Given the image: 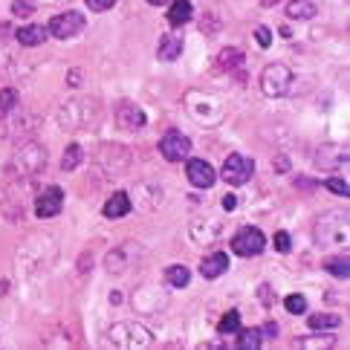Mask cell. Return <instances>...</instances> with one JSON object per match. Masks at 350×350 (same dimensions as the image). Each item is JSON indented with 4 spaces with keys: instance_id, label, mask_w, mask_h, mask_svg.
<instances>
[{
    "instance_id": "obj_23",
    "label": "cell",
    "mask_w": 350,
    "mask_h": 350,
    "mask_svg": "<svg viewBox=\"0 0 350 350\" xmlns=\"http://www.w3.org/2000/svg\"><path fill=\"white\" fill-rule=\"evenodd\" d=\"M18 105H21V96H18L15 87H6V90H0V116H9Z\"/></svg>"
},
{
    "instance_id": "obj_40",
    "label": "cell",
    "mask_w": 350,
    "mask_h": 350,
    "mask_svg": "<svg viewBox=\"0 0 350 350\" xmlns=\"http://www.w3.org/2000/svg\"><path fill=\"white\" fill-rule=\"evenodd\" d=\"M148 3H151V6H165L168 0H148Z\"/></svg>"
},
{
    "instance_id": "obj_32",
    "label": "cell",
    "mask_w": 350,
    "mask_h": 350,
    "mask_svg": "<svg viewBox=\"0 0 350 350\" xmlns=\"http://www.w3.org/2000/svg\"><path fill=\"white\" fill-rule=\"evenodd\" d=\"M324 189H330V191L342 194V197H347V194H350V185H347L345 180H339V177H330V180H324Z\"/></svg>"
},
{
    "instance_id": "obj_30",
    "label": "cell",
    "mask_w": 350,
    "mask_h": 350,
    "mask_svg": "<svg viewBox=\"0 0 350 350\" xmlns=\"http://www.w3.org/2000/svg\"><path fill=\"white\" fill-rule=\"evenodd\" d=\"M35 12V0H12V15L15 18H29Z\"/></svg>"
},
{
    "instance_id": "obj_16",
    "label": "cell",
    "mask_w": 350,
    "mask_h": 350,
    "mask_svg": "<svg viewBox=\"0 0 350 350\" xmlns=\"http://www.w3.org/2000/svg\"><path fill=\"white\" fill-rule=\"evenodd\" d=\"M183 38L180 35H162L159 38V46H157V55L159 61H177L183 55Z\"/></svg>"
},
{
    "instance_id": "obj_41",
    "label": "cell",
    "mask_w": 350,
    "mask_h": 350,
    "mask_svg": "<svg viewBox=\"0 0 350 350\" xmlns=\"http://www.w3.org/2000/svg\"><path fill=\"white\" fill-rule=\"evenodd\" d=\"M38 3H46V6H53V3H64V0H38Z\"/></svg>"
},
{
    "instance_id": "obj_6",
    "label": "cell",
    "mask_w": 350,
    "mask_h": 350,
    "mask_svg": "<svg viewBox=\"0 0 350 350\" xmlns=\"http://www.w3.org/2000/svg\"><path fill=\"white\" fill-rule=\"evenodd\" d=\"M84 27H87V18L81 15V12L70 9V12H64V15H55L53 21H49L46 32L53 35V38L67 41V38H76V35H81V32H84Z\"/></svg>"
},
{
    "instance_id": "obj_8",
    "label": "cell",
    "mask_w": 350,
    "mask_h": 350,
    "mask_svg": "<svg viewBox=\"0 0 350 350\" xmlns=\"http://www.w3.org/2000/svg\"><path fill=\"white\" fill-rule=\"evenodd\" d=\"M264 246H267V237L255 226H246L232 237V252L241 255V258H255V255L264 252Z\"/></svg>"
},
{
    "instance_id": "obj_39",
    "label": "cell",
    "mask_w": 350,
    "mask_h": 350,
    "mask_svg": "<svg viewBox=\"0 0 350 350\" xmlns=\"http://www.w3.org/2000/svg\"><path fill=\"white\" fill-rule=\"evenodd\" d=\"M79 79H81V72H79V70H76V72H70V84H72V87H79V84H81Z\"/></svg>"
},
{
    "instance_id": "obj_29",
    "label": "cell",
    "mask_w": 350,
    "mask_h": 350,
    "mask_svg": "<svg viewBox=\"0 0 350 350\" xmlns=\"http://www.w3.org/2000/svg\"><path fill=\"white\" fill-rule=\"evenodd\" d=\"M284 307H286V312H293V316H298V312H307V298L304 295H286L284 298Z\"/></svg>"
},
{
    "instance_id": "obj_15",
    "label": "cell",
    "mask_w": 350,
    "mask_h": 350,
    "mask_svg": "<svg viewBox=\"0 0 350 350\" xmlns=\"http://www.w3.org/2000/svg\"><path fill=\"white\" fill-rule=\"evenodd\" d=\"M316 162H319L321 168H327V171H333V168H342V165H347V151H345V148H339V145L321 148L319 157H316Z\"/></svg>"
},
{
    "instance_id": "obj_42",
    "label": "cell",
    "mask_w": 350,
    "mask_h": 350,
    "mask_svg": "<svg viewBox=\"0 0 350 350\" xmlns=\"http://www.w3.org/2000/svg\"><path fill=\"white\" fill-rule=\"evenodd\" d=\"M3 61H6V53H3V49H0V67H3Z\"/></svg>"
},
{
    "instance_id": "obj_28",
    "label": "cell",
    "mask_w": 350,
    "mask_h": 350,
    "mask_svg": "<svg viewBox=\"0 0 350 350\" xmlns=\"http://www.w3.org/2000/svg\"><path fill=\"white\" fill-rule=\"evenodd\" d=\"M124 249H128V246H122V249H116V252L107 255V269H110V272H124V269H128V258H124Z\"/></svg>"
},
{
    "instance_id": "obj_22",
    "label": "cell",
    "mask_w": 350,
    "mask_h": 350,
    "mask_svg": "<svg viewBox=\"0 0 350 350\" xmlns=\"http://www.w3.org/2000/svg\"><path fill=\"white\" fill-rule=\"evenodd\" d=\"M81 159H84L81 145H67L64 157H61V168H64V171H76L81 165Z\"/></svg>"
},
{
    "instance_id": "obj_25",
    "label": "cell",
    "mask_w": 350,
    "mask_h": 350,
    "mask_svg": "<svg viewBox=\"0 0 350 350\" xmlns=\"http://www.w3.org/2000/svg\"><path fill=\"white\" fill-rule=\"evenodd\" d=\"M241 336H237V347L241 350H255V347H260V333H258V327H249V330H237Z\"/></svg>"
},
{
    "instance_id": "obj_20",
    "label": "cell",
    "mask_w": 350,
    "mask_h": 350,
    "mask_svg": "<svg viewBox=\"0 0 350 350\" xmlns=\"http://www.w3.org/2000/svg\"><path fill=\"white\" fill-rule=\"evenodd\" d=\"M307 324L312 330H336L342 324V316H336V312H312Z\"/></svg>"
},
{
    "instance_id": "obj_11",
    "label": "cell",
    "mask_w": 350,
    "mask_h": 350,
    "mask_svg": "<svg viewBox=\"0 0 350 350\" xmlns=\"http://www.w3.org/2000/svg\"><path fill=\"white\" fill-rule=\"evenodd\" d=\"M61 208H64V191H61L58 185H49V189L38 197V203H35V215L41 220H46V217H55Z\"/></svg>"
},
{
    "instance_id": "obj_38",
    "label": "cell",
    "mask_w": 350,
    "mask_h": 350,
    "mask_svg": "<svg viewBox=\"0 0 350 350\" xmlns=\"http://www.w3.org/2000/svg\"><path fill=\"white\" fill-rule=\"evenodd\" d=\"M260 298H264V304H272V293H269V286H267V284L260 286Z\"/></svg>"
},
{
    "instance_id": "obj_18",
    "label": "cell",
    "mask_w": 350,
    "mask_h": 350,
    "mask_svg": "<svg viewBox=\"0 0 350 350\" xmlns=\"http://www.w3.org/2000/svg\"><path fill=\"white\" fill-rule=\"evenodd\" d=\"M194 15V6H191V0H174L171 9H168V23L171 27H183V23H189Z\"/></svg>"
},
{
    "instance_id": "obj_2",
    "label": "cell",
    "mask_w": 350,
    "mask_h": 350,
    "mask_svg": "<svg viewBox=\"0 0 350 350\" xmlns=\"http://www.w3.org/2000/svg\"><path fill=\"white\" fill-rule=\"evenodd\" d=\"M316 243L319 246H347V215L345 211H327L316 220Z\"/></svg>"
},
{
    "instance_id": "obj_12",
    "label": "cell",
    "mask_w": 350,
    "mask_h": 350,
    "mask_svg": "<svg viewBox=\"0 0 350 350\" xmlns=\"http://www.w3.org/2000/svg\"><path fill=\"white\" fill-rule=\"evenodd\" d=\"M116 124L122 131H142L145 128V113H142V107L139 105H133V102H122L116 107Z\"/></svg>"
},
{
    "instance_id": "obj_3",
    "label": "cell",
    "mask_w": 350,
    "mask_h": 350,
    "mask_svg": "<svg viewBox=\"0 0 350 350\" xmlns=\"http://www.w3.org/2000/svg\"><path fill=\"white\" fill-rule=\"evenodd\" d=\"M96 116H98V107L96 102H87V98H72V102H64L58 107V122L64 131H81Z\"/></svg>"
},
{
    "instance_id": "obj_33",
    "label": "cell",
    "mask_w": 350,
    "mask_h": 350,
    "mask_svg": "<svg viewBox=\"0 0 350 350\" xmlns=\"http://www.w3.org/2000/svg\"><path fill=\"white\" fill-rule=\"evenodd\" d=\"M275 249H278V252H290V249H293L290 234H286V232H275Z\"/></svg>"
},
{
    "instance_id": "obj_19",
    "label": "cell",
    "mask_w": 350,
    "mask_h": 350,
    "mask_svg": "<svg viewBox=\"0 0 350 350\" xmlns=\"http://www.w3.org/2000/svg\"><path fill=\"white\" fill-rule=\"evenodd\" d=\"M46 29L44 27H35V23H32V27H21L18 32H15V38H18V44L21 46H38V44H44L46 41Z\"/></svg>"
},
{
    "instance_id": "obj_7",
    "label": "cell",
    "mask_w": 350,
    "mask_h": 350,
    "mask_svg": "<svg viewBox=\"0 0 350 350\" xmlns=\"http://www.w3.org/2000/svg\"><path fill=\"white\" fill-rule=\"evenodd\" d=\"M252 174H255V162L243 157V154H229L226 162H223V171H220V177L226 180L229 185H246L249 180H252Z\"/></svg>"
},
{
    "instance_id": "obj_10",
    "label": "cell",
    "mask_w": 350,
    "mask_h": 350,
    "mask_svg": "<svg viewBox=\"0 0 350 350\" xmlns=\"http://www.w3.org/2000/svg\"><path fill=\"white\" fill-rule=\"evenodd\" d=\"M185 174H189V183L194 185V189H211V185L217 183V174L206 159H189Z\"/></svg>"
},
{
    "instance_id": "obj_31",
    "label": "cell",
    "mask_w": 350,
    "mask_h": 350,
    "mask_svg": "<svg viewBox=\"0 0 350 350\" xmlns=\"http://www.w3.org/2000/svg\"><path fill=\"white\" fill-rule=\"evenodd\" d=\"M327 272L330 275H336V278H347V258H333V260H327Z\"/></svg>"
},
{
    "instance_id": "obj_9",
    "label": "cell",
    "mask_w": 350,
    "mask_h": 350,
    "mask_svg": "<svg viewBox=\"0 0 350 350\" xmlns=\"http://www.w3.org/2000/svg\"><path fill=\"white\" fill-rule=\"evenodd\" d=\"M159 154L165 157L168 162H183L185 157L191 154V139L185 133H180V131H168L159 139Z\"/></svg>"
},
{
    "instance_id": "obj_4",
    "label": "cell",
    "mask_w": 350,
    "mask_h": 350,
    "mask_svg": "<svg viewBox=\"0 0 350 350\" xmlns=\"http://www.w3.org/2000/svg\"><path fill=\"white\" fill-rule=\"evenodd\" d=\"M46 168V148L38 142H27L18 148V154L12 157V174L18 177H35Z\"/></svg>"
},
{
    "instance_id": "obj_27",
    "label": "cell",
    "mask_w": 350,
    "mask_h": 350,
    "mask_svg": "<svg viewBox=\"0 0 350 350\" xmlns=\"http://www.w3.org/2000/svg\"><path fill=\"white\" fill-rule=\"evenodd\" d=\"M243 64V53H241V49H223V53H220V67L223 70H234V67H241Z\"/></svg>"
},
{
    "instance_id": "obj_5",
    "label": "cell",
    "mask_w": 350,
    "mask_h": 350,
    "mask_svg": "<svg viewBox=\"0 0 350 350\" xmlns=\"http://www.w3.org/2000/svg\"><path fill=\"white\" fill-rule=\"evenodd\" d=\"M290 84H293V70L286 64H267L264 72H260V90L269 98L284 96L290 90Z\"/></svg>"
},
{
    "instance_id": "obj_35",
    "label": "cell",
    "mask_w": 350,
    "mask_h": 350,
    "mask_svg": "<svg viewBox=\"0 0 350 350\" xmlns=\"http://www.w3.org/2000/svg\"><path fill=\"white\" fill-rule=\"evenodd\" d=\"M116 0H87V6H90V12H107L113 9Z\"/></svg>"
},
{
    "instance_id": "obj_21",
    "label": "cell",
    "mask_w": 350,
    "mask_h": 350,
    "mask_svg": "<svg viewBox=\"0 0 350 350\" xmlns=\"http://www.w3.org/2000/svg\"><path fill=\"white\" fill-rule=\"evenodd\" d=\"M237 330H241V312L229 310L226 316L217 321V333H220V336H232V333H237Z\"/></svg>"
},
{
    "instance_id": "obj_24",
    "label": "cell",
    "mask_w": 350,
    "mask_h": 350,
    "mask_svg": "<svg viewBox=\"0 0 350 350\" xmlns=\"http://www.w3.org/2000/svg\"><path fill=\"white\" fill-rule=\"evenodd\" d=\"M165 281H168L171 286H185V284L191 281V272H189V267L174 264V267H168V269H165Z\"/></svg>"
},
{
    "instance_id": "obj_14",
    "label": "cell",
    "mask_w": 350,
    "mask_h": 350,
    "mask_svg": "<svg viewBox=\"0 0 350 350\" xmlns=\"http://www.w3.org/2000/svg\"><path fill=\"white\" fill-rule=\"evenodd\" d=\"M229 267H232L229 255L226 252H215V255L203 258V264H200V275H203V278H220V275L226 272Z\"/></svg>"
},
{
    "instance_id": "obj_34",
    "label": "cell",
    "mask_w": 350,
    "mask_h": 350,
    "mask_svg": "<svg viewBox=\"0 0 350 350\" xmlns=\"http://www.w3.org/2000/svg\"><path fill=\"white\" fill-rule=\"evenodd\" d=\"M255 41H258L260 46H264V49H267V46L272 44V32H269L267 27H258V29H255Z\"/></svg>"
},
{
    "instance_id": "obj_13",
    "label": "cell",
    "mask_w": 350,
    "mask_h": 350,
    "mask_svg": "<svg viewBox=\"0 0 350 350\" xmlns=\"http://www.w3.org/2000/svg\"><path fill=\"white\" fill-rule=\"evenodd\" d=\"M131 208H133L131 197L124 194V191H116L113 197H107V203L102 206V215H105L107 220H119V217H124V215H131Z\"/></svg>"
},
{
    "instance_id": "obj_26",
    "label": "cell",
    "mask_w": 350,
    "mask_h": 350,
    "mask_svg": "<svg viewBox=\"0 0 350 350\" xmlns=\"http://www.w3.org/2000/svg\"><path fill=\"white\" fill-rule=\"evenodd\" d=\"M295 347H307V350L336 347V339H333V336H310V339H295Z\"/></svg>"
},
{
    "instance_id": "obj_1",
    "label": "cell",
    "mask_w": 350,
    "mask_h": 350,
    "mask_svg": "<svg viewBox=\"0 0 350 350\" xmlns=\"http://www.w3.org/2000/svg\"><path fill=\"white\" fill-rule=\"evenodd\" d=\"M107 345L122 347V350H142L154 345V336L136 321H119L107 330Z\"/></svg>"
},
{
    "instance_id": "obj_36",
    "label": "cell",
    "mask_w": 350,
    "mask_h": 350,
    "mask_svg": "<svg viewBox=\"0 0 350 350\" xmlns=\"http://www.w3.org/2000/svg\"><path fill=\"white\" fill-rule=\"evenodd\" d=\"M258 333H260V339H275V336H278V324L267 321L264 327H258Z\"/></svg>"
},
{
    "instance_id": "obj_37",
    "label": "cell",
    "mask_w": 350,
    "mask_h": 350,
    "mask_svg": "<svg viewBox=\"0 0 350 350\" xmlns=\"http://www.w3.org/2000/svg\"><path fill=\"white\" fill-rule=\"evenodd\" d=\"M223 208H226V211H234V208H237V197H234V194H226V197H223Z\"/></svg>"
},
{
    "instance_id": "obj_17",
    "label": "cell",
    "mask_w": 350,
    "mask_h": 350,
    "mask_svg": "<svg viewBox=\"0 0 350 350\" xmlns=\"http://www.w3.org/2000/svg\"><path fill=\"white\" fill-rule=\"evenodd\" d=\"M316 12H319V6L312 3V0H290V3H286V18L290 21H312Z\"/></svg>"
}]
</instances>
